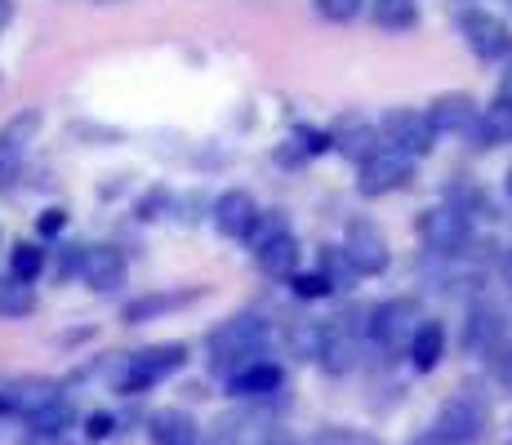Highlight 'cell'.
Here are the masks:
<instances>
[{
  "label": "cell",
  "mask_w": 512,
  "mask_h": 445,
  "mask_svg": "<svg viewBox=\"0 0 512 445\" xmlns=\"http://www.w3.org/2000/svg\"><path fill=\"white\" fill-rule=\"evenodd\" d=\"M263 348H268V325H263L259 316H254V312L228 316V321L210 334V365L232 379L241 365L259 361Z\"/></svg>",
  "instance_id": "6da1fadb"
},
{
  "label": "cell",
  "mask_w": 512,
  "mask_h": 445,
  "mask_svg": "<svg viewBox=\"0 0 512 445\" xmlns=\"http://www.w3.org/2000/svg\"><path fill=\"white\" fill-rule=\"evenodd\" d=\"M419 236L432 254H441V259H459L472 241L468 210H459V205H432V210H423V219H419Z\"/></svg>",
  "instance_id": "7a4b0ae2"
},
{
  "label": "cell",
  "mask_w": 512,
  "mask_h": 445,
  "mask_svg": "<svg viewBox=\"0 0 512 445\" xmlns=\"http://www.w3.org/2000/svg\"><path fill=\"white\" fill-rule=\"evenodd\" d=\"M183 361H187V348H183V343H161V348L134 352L130 361H125L121 379H116V392L134 397V392H143V388H152V383H161L165 374H174Z\"/></svg>",
  "instance_id": "3957f363"
},
{
  "label": "cell",
  "mask_w": 512,
  "mask_h": 445,
  "mask_svg": "<svg viewBox=\"0 0 512 445\" xmlns=\"http://www.w3.org/2000/svg\"><path fill=\"white\" fill-rule=\"evenodd\" d=\"M486 428H490V410H486V401L472 397V392L450 397L437 414V437L446 445H472L486 437Z\"/></svg>",
  "instance_id": "277c9868"
},
{
  "label": "cell",
  "mask_w": 512,
  "mask_h": 445,
  "mask_svg": "<svg viewBox=\"0 0 512 445\" xmlns=\"http://www.w3.org/2000/svg\"><path fill=\"white\" fill-rule=\"evenodd\" d=\"M379 138H383V147H392V152H406L410 161L428 156V152H432V143H437V134H432L428 116L415 112V107H397V112L383 116Z\"/></svg>",
  "instance_id": "5b68a950"
},
{
  "label": "cell",
  "mask_w": 512,
  "mask_h": 445,
  "mask_svg": "<svg viewBox=\"0 0 512 445\" xmlns=\"http://www.w3.org/2000/svg\"><path fill=\"white\" fill-rule=\"evenodd\" d=\"M419 325H423V312H419L415 299H388L370 312L374 343H383V348H392V352H406Z\"/></svg>",
  "instance_id": "8992f818"
},
{
  "label": "cell",
  "mask_w": 512,
  "mask_h": 445,
  "mask_svg": "<svg viewBox=\"0 0 512 445\" xmlns=\"http://www.w3.org/2000/svg\"><path fill=\"white\" fill-rule=\"evenodd\" d=\"M415 178V161L406 152H392V147H379L361 161V174H357V192L361 196H388L397 187H406Z\"/></svg>",
  "instance_id": "52a82bcc"
},
{
  "label": "cell",
  "mask_w": 512,
  "mask_h": 445,
  "mask_svg": "<svg viewBox=\"0 0 512 445\" xmlns=\"http://www.w3.org/2000/svg\"><path fill=\"white\" fill-rule=\"evenodd\" d=\"M339 250L357 276H379L383 267H388V241H383L379 223H370V219H352Z\"/></svg>",
  "instance_id": "ba28073f"
},
{
  "label": "cell",
  "mask_w": 512,
  "mask_h": 445,
  "mask_svg": "<svg viewBox=\"0 0 512 445\" xmlns=\"http://www.w3.org/2000/svg\"><path fill=\"white\" fill-rule=\"evenodd\" d=\"M459 32H464V41L468 49L477 58H504L508 49H512V36H508V27H504V18H495V14H486V9H468V14H459Z\"/></svg>",
  "instance_id": "9c48e42d"
},
{
  "label": "cell",
  "mask_w": 512,
  "mask_h": 445,
  "mask_svg": "<svg viewBox=\"0 0 512 445\" xmlns=\"http://www.w3.org/2000/svg\"><path fill=\"white\" fill-rule=\"evenodd\" d=\"M477 112H481L477 98L459 94V89H455V94H437V98H432L423 116H428L432 134H468L472 125H477Z\"/></svg>",
  "instance_id": "30bf717a"
},
{
  "label": "cell",
  "mask_w": 512,
  "mask_h": 445,
  "mask_svg": "<svg viewBox=\"0 0 512 445\" xmlns=\"http://www.w3.org/2000/svg\"><path fill=\"white\" fill-rule=\"evenodd\" d=\"M76 272H81V281L90 285V290L107 294L125 281V259H121V250H112V245H85Z\"/></svg>",
  "instance_id": "8fae6325"
},
{
  "label": "cell",
  "mask_w": 512,
  "mask_h": 445,
  "mask_svg": "<svg viewBox=\"0 0 512 445\" xmlns=\"http://www.w3.org/2000/svg\"><path fill=\"white\" fill-rule=\"evenodd\" d=\"M254 219H259V205H254V196L241 192V187H232V192H223L219 201H214V227H219V236H228V241H245Z\"/></svg>",
  "instance_id": "7c38bea8"
},
{
  "label": "cell",
  "mask_w": 512,
  "mask_h": 445,
  "mask_svg": "<svg viewBox=\"0 0 512 445\" xmlns=\"http://www.w3.org/2000/svg\"><path fill=\"white\" fill-rule=\"evenodd\" d=\"M0 401H5V414H23V419H32L36 410H45L49 401H58V383L18 379V383H9V388H0Z\"/></svg>",
  "instance_id": "4fadbf2b"
},
{
  "label": "cell",
  "mask_w": 512,
  "mask_h": 445,
  "mask_svg": "<svg viewBox=\"0 0 512 445\" xmlns=\"http://www.w3.org/2000/svg\"><path fill=\"white\" fill-rule=\"evenodd\" d=\"M508 321L499 308H490V303H477V308L468 312V325H464V348L468 352H490L499 339H504Z\"/></svg>",
  "instance_id": "5bb4252c"
},
{
  "label": "cell",
  "mask_w": 512,
  "mask_h": 445,
  "mask_svg": "<svg viewBox=\"0 0 512 445\" xmlns=\"http://www.w3.org/2000/svg\"><path fill=\"white\" fill-rule=\"evenodd\" d=\"M472 143L477 147H499V143H512V103L508 98H495L477 112V125H472Z\"/></svg>",
  "instance_id": "9a60e30c"
},
{
  "label": "cell",
  "mask_w": 512,
  "mask_h": 445,
  "mask_svg": "<svg viewBox=\"0 0 512 445\" xmlns=\"http://www.w3.org/2000/svg\"><path fill=\"white\" fill-rule=\"evenodd\" d=\"M228 383H232V397H268V392L281 388V365H272L259 356V361L241 365Z\"/></svg>",
  "instance_id": "2e32d148"
},
{
  "label": "cell",
  "mask_w": 512,
  "mask_h": 445,
  "mask_svg": "<svg viewBox=\"0 0 512 445\" xmlns=\"http://www.w3.org/2000/svg\"><path fill=\"white\" fill-rule=\"evenodd\" d=\"M254 259L268 276H294V263H299V241H294V232L285 227V232L268 236V241L254 250Z\"/></svg>",
  "instance_id": "e0dca14e"
},
{
  "label": "cell",
  "mask_w": 512,
  "mask_h": 445,
  "mask_svg": "<svg viewBox=\"0 0 512 445\" xmlns=\"http://www.w3.org/2000/svg\"><path fill=\"white\" fill-rule=\"evenodd\" d=\"M410 365H415L419 374H428V370H437V361L446 356V330H441L437 321H423L419 330H415V339H410Z\"/></svg>",
  "instance_id": "ac0fdd59"
},
{
  "label": "cell",
  "mask_w": 512,
  "mask_h": 445,
  "mask_svg": "<svg viewBox=\"0 0 512 445\" xmlns=\"http://www.w3.org/2000/svg\"><path fill=\"white\" fill-rule=\"evenodd\" d=\"M192 299H196V290H183V294H143V299L125 303L121 321L125 325H143V321H152V316H165V312H174V308H187Z\"/></svg>",
  "instance_id": "d6986e66"
},
{
  "label": "cell",
  "mask_w": 512,
  "mask_h": 445,
  "mask_svg": "<svg viewBox=\"0 0 512 445\" xmlns=\"http://www.w3.org/2000/svg\"><path fill=\"white\" fill-rule=\"evenodd\" d=\"M41 125H45L41 107H23V112H14L5 125H0V152H14L18 156L36 134H41Z\"/></svg>",
  "instance_id": "ffe728a7"
},
{
  "label": "cell",
  "mask_w": 512,
  "mask_h": 445,
  "mask_svg": "<svg viewBox=\"0 0 512 445\" xmlns=\"http://www.w3.org/2000/svg\"><path fill=\"white\" fill-rule=\"evenodd\" d=\"M152 441L156 445H196V423L183 410H161L152 414Z\"/></svg>",
  "instance_id": "44dd1931"
},
{
  "label": "cell",
  "mask_w": 512,
  "mask_h": 445,
  "mask_svg": "<svg viewBox=\"0 0 512 445\" xmlns=\"http://www.w3.org/2000/svg\"><path fill=\"white\" fill-rule=\"evenodd\" d=\"M334 147H339L343 156H352V161H366L370 152H379V125H366V121H348L339 134H334Z\"/></svg>",
  "instance_id": "7402d4cb"
},
{
  "label": "cell",
  "mask_w": 512,
  "mask_h": 445,
  "mask_svg": "<svg viewBox=\"0 0 512 445\" xmlns=\"http://www.w3.org/2000/svg\"><path fill=\"white\" fill-rule=\"evenodd\" d=\"M321 365H326L330 374H343V370H352V365H357V339H352V330H330V325H326Z\"/></svg>",
  "instance_id": "603a6c76"
},
{
  "label": "cell",
  "mask_w": 512,
  "mask_h": 445,
  "mask_svg": "<svg viewBox=\"0 0 512 445\" xmlns=\"http://www.w3.org/2000/svg\"><path fill=\"white\" fill-rule=\"evenodd\" d=\"M374 23L388 27V32H410L419 23V5L415 0H374Z\"/></svg>",
  "instance_id": "cb8c5ba5"
},
{
  "label": "cell",
  "mask_w": 512,
  "mask_h": 445,
  "mask_svg": "<svg viewBox=\"0 0 512 445\" xmlns=\"http://www.w3.org/2000/svg\"><path fill=\"white\" fill-rule=\"evenodd\" d=\"M321 348H326V325L321 321H294L290 325V352L299 361H321Z\"/></svg>",
  "instance_id": "d4e9b609"
},
{
  "label": "cell",
  "mask_w": 512,
  "mask_h": 445,
  "mask_svg": "<svg viewBox=\"0 0 512 445\" xmlns=\"http://www.w3.org/2000/svg\"><path fill=\"white\" fill-rule=\"evenodd\" d=\"M72 419H76V414H72V405H67L63 397H58V401H49L45 410H36L27 423H32V432H36V437H63V432L72 428Z\"/></svg>",
  "instance_id": "484cf974"
},
{
  "label": "cell",
  "mask_w": 512,
  "mask_h": 445,
  "mask_svg": "<svg viewBox=\"0 0 512 445\" xmlns=\"http://www.w3.org/2000/svg\"><path fill=\"white\" fill-rule=\"evenodd\" d=\"M36 312V294H32V285H23V281H0V316H32Z\"/></svg>",
  "instance_id": "4316f807"
},
{
  "label": "cell",
  "mask_w": 512,
  "mask_h": 445,
  "mask_svg": "<svg viewBox=\"0 0 512 445\" xmlns=\"http://www.w3.org/2000/svg\"><path fill=\"white\" fill-rule=\"evenodd\" d=\"M41 272H45V250L41 245H14V254H9V276L23 281V285H32Z\"/></svg>",
  "instance_id": "83f0119b"
},
{
  "label": "cell",
  "mask_w": 512,
  "mask_h": 445,
  "mask_svg": "<svg viewBox=\"0 0 512 445\" xmlns=\"http://www.w3.org/2000/svg\"><path fill=\"white\" fill-rule=\"evenodd\" d=\"M321 276H326L330 290H352V281H357V272H352V263L343 259L339 245H326V250H321Z\"/></svg>",
  "instance_id": "f1b7e54d"
},
{
  "label": "cell",
  "mask_w": 512,
  "mask_h": 445,
  "mask_svg": "<svg viewBox=\"0 0 512 445\" xmlns=\"http://www.w3.org/2000/svg\"><path fill=\"white\" fill-rule=\"evenodd\" d=\"M317 5V14L326 18V23H352V18L366 9V0H312Z\"/></svg>",
  "instance_id": "f546056e"
},
{
  "label": "cell",
  "mask_w": 512,
  "mask_h": 445,
  "mask_svg": "<svg viewBox=\"0 0 512 445\" xmlns=\"http://www.w3.org/2000/svg\"><path fill=\"white\" fill-rule=\"evenodd\" d=\"M290 285H294V294H299V299H326V294H330V285H326V276H321V272H294Z\"/></svg>",
  "instance_id": "4dcf8cb0"
},
{
  "label": "cell",
  "mask_w": 512,
  "mask_h": 445,
  "mask_svg": "<svg viewBox=\"0 0 512 445\" xmlns=\"http://www.w3.org/2000/svg\"><path fill=\"white\" fill-rule=\"evenodd\" d=\"M294 143H299V152L317 156V152H326V147H330V138L321 134V130H308V125H299V130H294Z\"/></svg>",
  "instance_id": "1f68e13d"
},
{
  "label": "cell",
  "mask_w": 512,
  "mask_h": 445,
  "mask_svg": "<svg viewBox=\"0 0 512 445\" xmlns=\"http://www.w3.org/2000/svg\"><path fill=\"white\" fill-rule=\"evenodd\" d=\"M63 227H67V210H58V205H54V210H45L41 219H36V232H41V236H58Z\"/></svg>",
  "instance_id": "d6a6232c"
},
{
  "label": "cell",
  "mask_w": 512,
  "mask_h": 445,
  "mask_svg": "<svg viewBox=\"0 0 512 445\" xmlns=\"http://www.w3.org/2000/svg\"><path fill=\"white\" fill-rule=\"evenodd\" d=\"M112 414H90V423H85V437L90 441H103V437H112Z\"/></svg>",
  "instance_id": "836d02e7"
},
{
  "label": "cell",
  "mask_w": 512,
  "mask_h": 445,
  "mask_svg": "<svg viewBox=\"0 0 512 445\" xmlns=\"http://www.w3.org/2000/svg\"><path fill=\"white\" fill-rule=\"evenodd\" d=\"M317 445H374V441L357 437V432H326V437H317Z\"/></svg>",
  "instance_id": "e575fe53"
},
{
  "label": "cell",
  "mask_w": 512,
  "mask_h": 445,
  "mask_svg": "<svg viewBox=\"0 0 512 445\" xmlns=\"http://www.w3.org/2000/svg\"><path fill=\"white\" fill-rule=\"evenodd\" d=\"M18 178V156L14 152H0V187H9Z\"/></svg>",
  "instance_id": "d590c367"
},
{
  "label": "cell",
  "mask_w": 512,
  "mask_h": 445,
  "mask_svg": "<svg viewBox=\"0 0 512 445\" xmlns=\"http://www.w3.org/2000/svg\"><path fill=\"white\" fill-rule=\"evenodd\" d=\"M499 383L512 392V348H504V356H499Z\"/></svg>",
  "instance_id": "8d00e7d4"
},
{
  "label": "cell",
  "mask_w": 512,
  "mask_h": 445,
  "mask_svg": "<svg viewBox=\"0 0 512 445\" xmlns=\"http://www.w3.org/2000/svg\"><path fill=\"white\" fill-rule=\"evenodd\" d=\"M9 18H14V0H0V36H5Z\"/></svg>",
  "instance_id": "74e56055"
},
{
  "label": "cell",
  "mask_w": 512,
  "mask_h": 445,
  "mask_svg": "<svg viewBox=\"0 0 512 445\" xmlns=\"http://www.w3.org/2000/svg\"><path fill=\"white\" fill-rule=\"evenodd\" d=\"M499 98H508V103H512V63H508V72H504V81H499Z\"/></svg>",
  "instance_id": "f35d334b"
},
{
  "label": "cell",
  "mask_w": 512,
  "mask_h": 445,
  "mask_svg": "<svg viewBox=\"0 0 512 445\" xmlns=\"http://www.w3.org/2000/svg\"><path fill=\"white\" fill-rule=\"evenodd\" d=\"M415 445H446V441H441V437H437V432H428V437H419Z\"/></svg>",
  "instance_id": "ab89813d"
},
{
  "label": "cell",
  "mask_w": 512,
  "mask_h": 445,
  "mask_svg": "<svg viewBox=\"0 0 512 445\" xmlns=\"http://www.w3.org/2000/svg\"><path fill=\"white\" fill-rule=\"evenodd\" d=\"M508 196H512V170H508Z\"/></svg>",
  "instance_id": "60d3db41"
}]
</instances>
